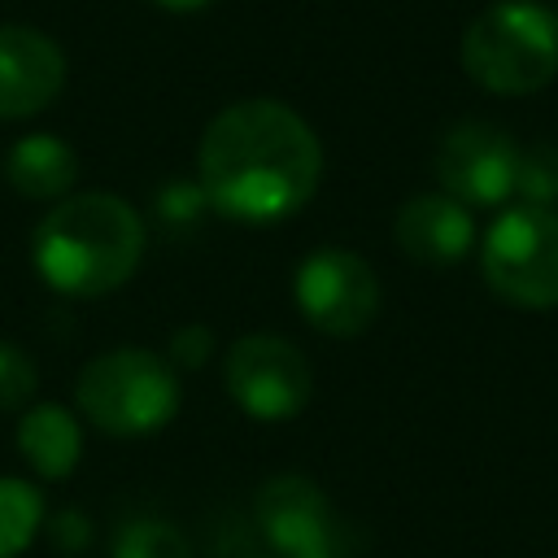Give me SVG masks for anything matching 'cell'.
<instances>
[{"label": "cell", "instance_id": "7c38bea8", "mask_svg": "<svg viewBox=\"0 0 558 558\" xmlns=\"http://www.w3.org/2000/svg\"><path fill=\"white\" fill-rule=\"evenodd\" d=\"M17 453L35 475L65 480L83 458V427L57 401L26 405L22 418H17Z\"/></svg>", "mask_w": 558, "mask_h": 558}, {"label": "cell", "instance_id": "5bb4252c", "mask_svg": "<svg viewBox=\"0 0 558 558\" xmlns=\"http://www.w3.org/2000/svg\"><path fill=\"white\" fill-rule=\"evenodd\" d=\"M44 523V497L35 484L0 475V558H17Z\"/></svg>", "mask_w": 558, "mask_h": 558}, {"label": "cell", "instance_id": "8992f818", "mask_svg": "<svg viewBox=\"0 0 558 558\" xmlns=\"http://www.w3.org/2000/svg\"><path fill=\"white\" fill-rule=\"evenodd\" d=\"M222 384H227V397L248 418L288 423L314 397V366L292 340H283L275 331H253L227 349Z\"/></svg>", "mask_w": 558, "mask_h": 558}, {"label": "cell", "instance_id": "52a82bcc", "mask_svg": "<svg viewBox=\"0 0 558 558\" xmlns=\"http://www.w3.org/2000/svg\"><path fill=\"white\" fill-rule=\"evenodd\" d=\"M301 318L323 336H362L379 314V279L366 257L349 248H314L292 279Z\"/></svg>", "mask_w": 558, "mask_h": 558}, {"label": "cell", "instance_id": "30bf717a", "mask_svg": "<svg viewBox=\"0 0 558 558\" xmlns=\"http://www.w3.org/2000/svg\"><path fill=\"white\" fill-rule=\"evenodd\" d=\"M65 87V52L35 26H0V118H35Z\"/></svg>", "mask_w": 558, "mask_h": 558}, {"label": "cell", "instance_id": "3957f363", "mask_svg": "<svg viewBox=\"0 0 558 558\" xmlns=\"http://www.w3.org/2000/svg\"><path fill=\"white\" fill-rule=\"evenodd\" d=\"M462 70L493 96L541 92L558 74V17L532 0L488 4L462 35Z\"/></svg>", "mask_w": 558, "mask_h": 558}, {"label": "cell", "instance_id": "4fadbf2b", "mask_svg": "<svg viewBox=\"0 0 558 558\" xmlns=\"http://www.w3.org/2000/svg\"><path fill=\"white\" fill-rule=\"evenodd\" d=\"M4 179L26 201H65L78 179V157L61 135H22L4 157Z\"/></svg>", "mask_w": 558, "mask_h": 558}, {"label": "cell", "instance_id": "6da1fadb", "mask_svg": "<svg viewBox=\"0 0 558 558\" xmlns=\"http://www.w3.org/2000/svg\"><path fill=\"white\" fill-rule=\"evenodd\" d=\"M323 179L314 126L279 100H235L196 144V183L231 222H279L305 209Z\"/></svg>", "mask_w": 558, "mask_h": 558}, {"label": "cell", "instance_id": "9a60e30c", "mask_svg": "<svg viewBox=\"0 0 558 558\" xmlns=\"http://www.w3.org/2000/svg\"><path fill=\"white\" fill-rule=\"evenodd\" d=\"M113 558H192V545L166 519H135L118 532Z\"/></svg>", "mask_w": 558, "mask_h": 558}, {"label": "cell", "instance_id": "ba28073f", "mask_svg": "<svg viewBox=\"0 0 558 558\" xmlns=\"http://www.w3.org/2000/svg\"><path fill=\"white\" fill-rule=\"evenodd\" d=\"M253 519L275 558H344L336 510L310 475H270L253 497Z\"/></svg>", "mask_w": 558, "mask_h": 558}, {"label": "cell", "instance_id": "8fae6325", "mask_svg": "<svg viewBox=\"0 0 558 558\" xmlns=\"http://www.w3.org/2000/svg\"><path fill=\"white\" fill-rule=\"evenodd\" d=\"M392 235H397L405 257H414L423 266H449V262H462L471 253L475 218L462 201H453L445 192H423L397 209Z\"/></svg>", "mask_w": 558, "mask_h": 558}, {"label": "cell", "instance_id": "277c9868", "mask_svg": "<svg viewBox=\"0 0 558 558\" xmlns=\"http://www.w3.org/2000/svg\"><path fill=\"white\" fill-rule=\"evenodd\" d=\"M179 397L183 392L174 362L135 344L96 353L74 379V401L83 418L109 436L161 432L179 414Z\"/></svg>", "mask_w": 558, "mask_h": 558}, {"label": "cell", "instance_id": "ac0fdd59", "mask_svg": "<svg viewBox=\"0 0 558 558\" xmlns=\"http://www.w3.org/2000/svg\"><path fill=\"white\" fill-rule=\"evenodd\" d=\"M209 349H214V336H209V327H179L174 331V340H170V357H174V366H201L205 357H209Z\"/></svg>", "mask_w": 558, "mask_h": 558}, {"label": "cell", "instance_id": "7a4b0ae2", "mask_svg": "<svg viewBox=\"0 0 558 558\" xmlns=\"http://www.w3.org/2000/svg\"><path fill=\"white\" fill-rule=\"evenodd\" d=\"M144 257V222L131 201L113 192H78L57 201L35 235L31 262L39 279L61 296H105L118 292Z\"/></svg>", "mask_w": 558, "mask_h": 558}, {"label": "cell", "instance_id": "e0dca14e", "mask_svg": "<svg viewBox=\"0 0 558 558\" xmlns=\"http://www.w3.org/2000/svg\"><path fill=\"white\" fill-rule=\"evenodd\" d=\"M39 388V366L35 357L17 344V340H0V410L4 414H17L31 405Z\"/></svg>", "mask_w": 558, "mask_h": 558}, {"label": "cell", "instance_id": "5b68a950", "mask_svg": "<svg viewBox=\"0 0 558 558\" xmlns=\"http://www.w3.org/2000/svg\"><path fill=\"white\" fill-rule=\"evenodd\" d=\"M484 283L514 310L558 305V209L514 205L480 244Z\"/></svg>", "mask_w": 558, "mask_h": 558}, {"label": "cell", "instance_id": "d6986e66", "mask_svg": "<svg viewBox=\"0 0 558 558\" xmlns=\"http://www.w3.org/2000/svg\"><path fill=\"white\" fill-rule=\"evenodd\" d=\"M153 4H161V9H170V13H196V9H205V4H214V0H153Z\"/></svg>", "mask_w": 558, "mask_h": 558}, {"label": "cell", "instance_id": "2e32d148", "mask_svg": "<svg viewBox=\"0 0 558 558\" xmlns=\"http://www.w3.org/2000/svg\"><path fill=\"white\" fill-rule=\"evenodd\" d=\"M514 192L523 196V205L558 209V144L519 148V179H514Z\"/></svg>", "mask_w": 558, "mask_h": 558}, {"label": "cell", "instance_id": "9c48e42d", "mask_svg": "<svg viewBox=\"0 0 558 558\" xmlns=\"http://www.w3.org/2000/svg\"><path fill=\"white\" fill-rule=\"evenodd\" d=\"M436 179L466 209L501 205L514 196L519 144L493 122H458L436 148Z\"/></svg>", "mask_w": 558, "mask_h": 558}]
</instances>
